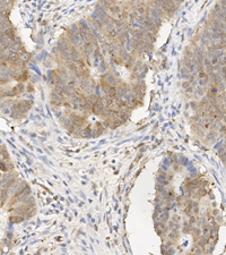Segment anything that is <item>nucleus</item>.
Here are the masks:
<instances>
[{
    "instance_id": "nucleus-8",
    "label": "nucleus",
    "mask_w": 226,
    "mask_h": 255,
    "mask_svg": "<svg viewBox=\"0 0 226 255\" xmlns=\"http://www.w3.org/2000/svg\"><path fill=\"white\" fill-rule=\"evenodd\" d=\"M168 239H171L172 241H176L178 239V231H172L168 234Z\"/></svg>"
},
{
    "instance_id": "nucleus-9",
    "label": "nucleus",
    "mask_w": 226,
    "mask_h": 255,
    "mask_svg": "<svg viewBox=\"0 0 226 255\" xmlns=\"http://www.w3.org/2000/svg\"><path fill=\"white\" fill-rule=\"evenodd\" d=\"M196 221H197V220H196V218H194L193 214H192V215H190V219H189V223H190V225H193V223L196 222Z\"/></svg>"
},
{
    "instance_id": "nucleus-7",
    "label": "nucleus",
    "mask_w": 226,
    "mask_h": 255,
    "mask_svg": "<svg viewBox=\"0 0 226 255\" xmlns=\"http://www.w3.org/2000/svg\"><path fill=\"white\" fill-rule=\"evenodd\" d=\"M159 220H161L162 222H164V223L167 222V220H168V212H164V213H162L161 217H159Z\"/></svg>"
},
{
    "instance_id": "nucleus-4",
    "label": "nucleus",
    "mask_w": 226,
    "mask_h": 255,
    "mask_svg": "<svg viewBox=\"0 0 226 255\" xmlns=\"http://www.w3.org/2000/svg\"><path fill=\"white\" fill-rule=\"evenodd\" d=\"M206 136H207L206 140L208 142H214L215 138H216V130H209V133Z\"/></svg>"
},
{
    "instance_id": "nucleus-1",
    "label": "nucleus",
    "mask_w": 226,
    "mask_h": 255,
    "mask_svg": "<svg viewBox=\"0 0 226 255\" xmlns=\"http://www.w3.org/2000/svg\"><path fill=\"white\" fill-rule=\"evenodd\" d=\"M109 12H110L112 17L115 18V19H121V17H122V9H121L119 6H117L115 3L110 7Z\"/></svg>"
},
{
    "instance_id": "nucleus-12",
    "label": "nucleus",
    "mask_w": 226,
    "mask_h": 255,
    "mask_svg": "<svg viewBox=\"0 0 226 255\" xmlns=\"http://www.w3.org/2000/svg\"><path fill=\"white\" fill-rule=\"evenodd\" d=\"M216 220H217V222H220V220H222V219H220V217H217V219H216Z\"/></svg>"
},
{
    "instance_id": "nucleus-6",
    "label": "nucleus",
    "mask_w": 226,
    "mask_h": 255,
    "mask_svg": "<svg viewBox=\"0 0 226 255\" xmlns=\"http://www.w3.org/2000/svg\"><path fill=\"white\" fill-rule=\"evenodd\" d=\"M210 231H212V228L209 226H207V225H205L202 228V235L203 236H207V237H209L210 236Z\"/></svg>"
},
{
    "instance_id": "nucleus-2",
    "label": "nucleus",
    "mask_w": 226,
    "mask_h": 255,
    "mask_svg": "<svg viewBox=\"0 0 226 255\" xmlns=\"http://www.w3.org/2000/svg\"><path fill=\"white\" fill-rule=\"evenodd\" d=\"M24 217H25V215H22V214H16L15 217L12 215V217H10V221L14 222V223H21L24 220Z\"/></svg>"
},
{
    "instance_id": "nucleus-11",
    "label": "nucleus",
    "mask_w": 226,
    "mask_h": 255,
    "mask_svg": "<svg viewBox=\"0 0 226 255\" xmlns=\"http://www.w3.org/2000/svg\"><path fill=\"white\" fill-rule=\"evenodd\" d=\"M218 213H219L218 210H214V211H213V217H214V215H218Z\"/></svg>"
},
{
    "instance_id": "nucleus-10",
    "label": "nucleus",
    "mask_w": 226,
    "mask_h": 255,
    "mask_svg": "<svg viewBox=\"0 0 226 255\" xmlns=\"http://www.w3.org/2000/svg\"><path fill=\"white\" fill-rule=\"evenodd\" d=\"M220 160H222V161H223L224 163L226 162V151H225V152H223L222 154H220Z\"/></svg>"
},
{
    "instance_id": "nucleus-5",
    "label": "nucleus",
    "mask_w": 226,
    "mask_h": 255,
    "mask_svg": "<svg viewBox=\"0 0 226 255\" xmlns=\"http://www.w3.org/2000/svg\"><path fill=\"white\" fill-rule=\"evenodd\" d=\"M192 234L194 235V237L196 238L200 237V236L202 235V229L199 228V227H194V228H192Z\"/></svg>"
},
{
    "instance_id": "nucleus-3",
    "label": "nucleus",
    "mask_w": 226,
    "mask_h": 255,
    "mask_svg": "<svg viewBox=\"0 0 226 255\" xmlns=\"http://www.w3.org/2000/svg\"><path fill=\"white\" fill-rule=\"evenodd\" d=\"M24 84L23 83H19V84H17L16 86H15V88H12V93L15 94H18V93H22V92L24 91Z\"/></svg>"
}]
</instances>
